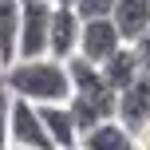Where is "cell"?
Returning a JSON list of instances; mask_svg holds the SVG:
<instances>
[{"instance_id":"obj_11","label":"cell","mask_w":150,"mask_h":150,"mask_svg":"<svg viewBox=\"0 0 150 150\" xmlns=\"http://www.w3.org/2000/svg\"><path fill=\"white\" fill-rule=\"evenodd\" d=\"M24 0H0V67L16 55V28H20Z\"/></svg>"},{"instance_id":"obj_2","label":"cell","mask_w":150,"mask_h":150,"mask_svg":"<svg viewBox=\"0 0 150 150\" xmlns=\"http://www.w3.org/2000/svg\"><path fill=\"white\" fill-rule=\"evenodd\" d=\"M55 0H24L20 28H16V55H47V28H52ZM12 55V59H16Z\"/></svg>"},{"instance_id":"obj_16","label":"cell","mask_w":150,"mask_h":150,"mask_svg":"<svg viewBox=\"0 0 150 150\" xmlns=\"http://www.w3.org/2000/svg\"><path fill=\"white\" fill-rule=\"evenodd\" d=\"M8 150H36V146H16V142H12V146H8Z\"/></svg>"},{"instance_id":"obj_6","label":"cell","mask_w":150,"mask_h":150,"mask_svg":"<svg viewBox=\"0 0 150 150\" xmlns=\"http://www.w3.org/2000/svg\"><path fill=\"white\" fill-rule=\"evenodd\" d=\"M115 119L127 130H138L142 122H150V75H138L134 83H127V87L119 91V99H115Z\"/></svg>"},{"instance_id":"obj_3","label":"cell","mask_w":150,"mask_h":150,"mask_svg":"<svg viewBox=\"0 0 150 150\" xmlns=\"http://www.w3.org/2000/svg\"><path fill=\"white\" fill-rule=\"evenodd\" d=\"M8 142L52 150V138H47L44 119H40V107L28 103V99H20V95H12V111H8Z\"/></svg>"},{"instance_id":"obj_5","label":"cell","mask_w":150,"mask_h":150,"mask_svg":"<svg viewBox=\"0 0 150 150\" xmlns=\"http://www.w3.org/2000/svg\"><path fill=\"white\" fill-rule=\"evenodd\" d=\"M119 44H127V40H122V32L115 28L111 16H83V28H79V52H75V55H87L91 63H103Z\"/></svg>"},{"instance_id":"obj_17","label":"cell","mask_w":150,"mask_h":150,"mask_svg":"<svg viewBox=\"0 0 150 150\" xmlns=\"http://www.w3.org/2000/svg\"><path fill=\"white\" fill-rule=\"evenodd\" d=\"M71 150H83V146H71Z\"/></svg>"},{"instance_id":"obj_13","label":"cell","mask_w":150,"mask_h":150,"mask_svg":"<svg viewBox=\"0 0 150 150\" xmlns=\"http://www.w3.org/2000/svg\"><path fill=\"white\" fill-rule=\"evenodd\" d=\"M79 16H111V4L115 0H67Z\"/></svg>"},{"instance_id":"obj_1","label":"cell","mask_w":150,"mask_h":150,"mask_svg":"<svg viewBox=\"0 0 150 150\" xmlns=\"http://www.w3.org/2000/svg\"><path fill=\"white\" fill-rule=\"evenodd\" d=\"M0 79L8 83V91L28 103H67L71 99V75L67 59L55 55H16L0 67Z\"/></svg>"},{"instance_id":"obj_14","label":"cell","mask_w":150,"mask_h":150,"mask_svg":"<svg viewBox=\"0 0 150 150\" xmlns=\"http://www.w3.org/2000/svg\"><path fill=\"white\" fill-rule=\"evenodd\" d=\"M130 47H134V55H138V67L150 75V28L142 32V36H134V40H130Z\"/></svg>"},{"instance_id":"obj_7","label":"cell","mask_w":150,"mask_h":150,"mask_svg":"<svg viewBox=\"0 0 150 150\" xmlns=\"http://www.w3.org/2000/svg\"><path fill=\"white\" fill-rule=\"evenodd\" d=\"M40 119H44V130L52 138V150L79 146V127H75V115L67 103H40Z\"/></svg>"},{"instance_id":"obj_12","label":"cell","mask_w":150,"mask_h":150,"mask_svg":"<svg viewBox=\"0 0 150 150\" xmlns=\"http://www.w3.org/2000/svg\"><path fill=\"white\" fill-rule=\"evenodd\" d=\"M8 111H12V91H8V83L0 79V150H8Z\"/></svg>"},{"instance_id":"obj_10","label":"cell","mask_w":150,"mask_h":150,"mask_svg":"<svg viewBox=\"0 0 150 150\" xmlns=\"http://www.w3.org/2000/svg\"><path fill=\"white\" fill-rule=\"evenodd\" d=\"M99 67H103L107 83H111L115 91H122L127 83H134L138 75H146L142 67H138V55H134V47H130V44H119V47H115V52L107 55L103 63H99Z\"/></svg>"},{"instance_id":"obj_4","label":"cell","mask_w":150,"mask_h":150,"mask_svg":"<svg viewBox=\"0 0 150 150\" xmlns=\"http://www.w3.org/2000/svg\"><path fill=\"white\" fill-rule=\"evenodd\" d=\"M79 28H83V16L67 0H55L52 4V28H47V55L71 59L79 52Z\"/></svg>"},{"instance_id":"obj_8","label":"cell","mask_w":150,"mask_h":150,"mask_svg":"<svg viewBox=\"0 0 150 150\" xmlns=\"http://www.w3.org/2000/svg\"><path fill=\"white\" fill-rule=\"evenodd\" d=\"M79 146L83 150H138L134 130H127L119 119L95 122L91 130H83V134H79Z\"/></svg>"},{"instance_id":"obj_9","label":"cell","mask_w":150,"mask_h":150,"mask_svg":"<svg viewBox=\"0 0 150 150\" xmlns=\"http://www.w3.org/2000/svg\"><path fill=\"white\" fill-rule=\"evenodd\" d=\"M111 20L122 32V40L130 44L134 36H142L150 28V0H115L111 4Z\"/></svg>"},{"instance_id":"obj_15","label":"cell","mask_w":150,"mask_h":150,"mask_svg":"<svg viewBox=\"0 0 150 150\" xmlns=\"http://www.w3.org/2000/svg\"><path fill=\"white\" fill-rule=\"evenodd\" d=\"M134 142H138V150H150V122H142L134 130Z\"/></svg>"}]
</instances>
